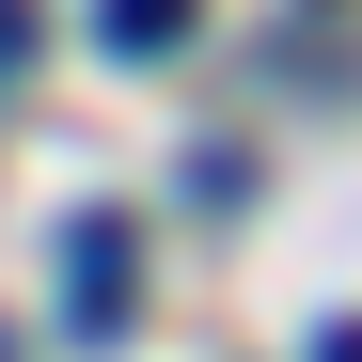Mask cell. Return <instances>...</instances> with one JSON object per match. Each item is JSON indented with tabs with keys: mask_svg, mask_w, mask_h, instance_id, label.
<instances>
[{
	"mask_svg": "<svg viewBox=\"0 0 362 362\" xmlns=\"http://www.w3.org/2000/svg\"><path fill=\"white\" fill-rule=\"evenodd\" d=\"M127 315H142V236H127V221H79V236H64V331L110 346Z\"/></svg>",
	"mask_w": 362,
	"mask_h": 362,
	"instance_id": "obj_1",
	"label": "cell"
},
{
	"mask_svg": "<svg viewBox=\"0 0 362 362\" xmlns=\"http://www.w3.org/2000/svg\"><path fill=\"white\" fill-rule=\"evenodd\" d=\"M189 16H205V0H95V47H110V64H173Z\"/></svg>",
	"mask_w": 362,
	"mask_h": 362,
	"instance_id": "obj_2",
	"label": "cell"
},
{
	"mask_svg": "<svg viewBox=\"0 0 362 362\" xmlns=\"http://www.w3.org/2000/svg\"><path fill=\"white\" fill-rule=\"evenodd\" d=\"M0 79H32V0H0Z\"/></svg>",
	"mask_w": 362,
	"mask_h": 362,
	"instance_id": "obj_3",
	"label": "cell"
},
{
	"mask_svg": "<svg viewBox=\"0 0 362 362\" xmlns=\"http://www.w3.org/2000/svg\"><path fill=\"white\" fill-rule=\"evenodd\" d=\"M315 362H362V315H331V331H315Z\"/></svg>",
	"mask_w": 362,
	"mask_h": 362,
	"instance_id": "obj_4",
	"label": "cell"
},
{
	"mask_svg": "<svg viewBox=\"0 0 362 362\" xmlns=\"http://www.w3.org/2000/svg\"><path fill=\"white\" fill-rule=\"evenodd\" d=\"M0 362H16V331H0Z\"/></svg>",
	"mask_w": 362,
	"mask_h": 362,
	"instance_id": "obj_5",
	"label": "cell"
}]
</instances>
